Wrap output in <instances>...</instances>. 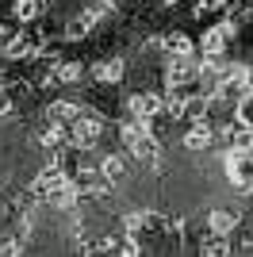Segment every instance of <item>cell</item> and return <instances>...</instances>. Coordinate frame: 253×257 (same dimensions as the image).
Masks as SVG:
<instances>
[{
    "label": "cell",
    "instance_id": "obj_1",
    "mask_svg": "<svg viewBox=\"0 0 253 257\" xmlns=\"http://www.w3.org/2000/svg\"><path fill=\"white\" fill-rule=\"evenodd\" d=\"M119 139H123L126 154L135 161H154L161 154V142L150 135V123H138V119H126L123 131H119Z\"/></svg>",
    "mask_w": 253,
    "mask_h": 257
},
{
    "label": "cell",
    "instance_id": "obj_2",
    "mask_svg": "<svg viewBox=\"0 0 253 257\" xmlns=\"http://www.w3.org/2000/svg\"><path fill=\"white\" fill-rule=\"evenodd\" d=\"M100 139H104V119L100 115H77L69 127H65V142L73 146V150H92V146H100Z\"/></svg>",
    "mask_w": 253,
    "mask_h": 257
},
{
    "label": "cell",
    "instance_id": "obj_3",
    "mask_svg": "<svg viewBox=\"0 0 253 257\" xmlns=\"http://www.w3.org/2000/svg\"><path fill=\"white\" fill-rule=\"evenodd\" d=\"M200 77H203V62L196 54H177L165 65V85L169 88H192V85H200Z\"/></svg>",
    "mask_w": 253,
    "mask_h": 257
},
{
    "label": "cell",
    "instance_id": "obj_4",
    "mask_svg": "<svg viewBox=\"0 0 253 257\" xmlns=\"http://www.w3.org/2000/svg\"><path fill=\"white\" fill-rule=\"evenodd\" d=\"M226 181L238 192H253V150H226Z\"/></svg>",
    "mask_w": 253,
    "mask_h": 257
},
{
    "label": "cell",
    "instance_id": "obj_5",
    "mask_svg": "<svg viewBox=\"0 0 253 257\" xmlns=\"http://www.w3.org/2000/svg\"><path fill=\"white\" fill-rule=\"evenodd\" d=\"M126 115L138 123H154L161 115V96L158 92H131L126 96Z\"/></svg>",
    "mask_w": 253,
    "mask_h": 257
},
{
    "label": "cell",
    "instance_id": "obj_6",
    "mask_svg": "<svg viewBox=\"0 0 253 257\" xmlns=\"http://www.w3.org/2000/svg\"><path fill=\"white\" fill-rule=\"evenodd\" d=\"M100 16H104V8H100V4H92V8L77 12L73 20L65 23V39H69V43H81V39H88V35H92V27L100 23Z\"/></svg>",
    "mask_w": 253,
    "mask_h": 257
},
{
    "label": "cell",
    "instance_id": "obj_7",
    "mask_svg": "<svg viewBox=\"0 0 253 257\" xmlns=\"http://www.w3.org/2000/svg\"><path fill=\"white\" fill-rule=\"evenodd\" d=\"M65 181H69V173H65L62 165H58V161H50V165H46V169H42L39 177H35V184H31V192L39 196V200H50V196L58 192V188H62Z\"/></svg>",
    "mask_w": 253,
    "mask_h": 257
},
{
    "label": "cell",
    "instance_id": "obj_8",
    "mask_svg": "<svg viewBox=\"0 0 253 257\" xmlns=\"http://www.w3.org/2000/svg\"><path fill=\"white\" fill-rule=\"evenodd\" d=\"M230 39H234V23H215V27L203 35V43H200L203 58H222L226 46H230Z\"/></svg>",
    "mask_w": 253,
    "mask_h": 257
},
{
    "label": "cell",
    "instance_id": "obj_9",
    "mask_svg": "<svg viewBox=\"0 0 253 257\" xmlns=\"http://www.w3.org/2000/svg\"><path fill=\"white\" fill-rule=\"evenodd\" d=\"M211 146H215V131H211V123H207V119H192V127L184 131V150L203 154V150H211Z\"/></svg>",
    "mask_w": 253,
    "mask_h": 257
},
{
    "label": "cell",
    "instance_id": "obj_10",
    "mask_svg": "<svg viewBox=\"0 0 253 257\" xmlns=\"http://www.w3.org/2000/svg\"><path fill=\"white\" fill-rule=\"evenodd\" d=\"M126 173H131V161L123 158V154H107V158H100V177H104L111 188H115L119 181H123Z\"/></svg>",
    "mask_w": 253,
    "mask_h": 257
},
{
    "label": "cell",
    "instance_id": "obj_11",
    "mask_svg": "<svg viewBox=\"0 0 253 257\" xmlns=\"http://www.w3.org/2000/svg\"><path fill=\"white\" fill-rule=\"evenodd\" d=\"M77 115H81V107H77L73 100H54V104L46 107V123H54V127H69Z\"/></svg>",
    "mask_w": 253,
    "mask_h": 257
},
{
    "label": "cell",
    "instance_id": "obj_12",
    "mask_svg": "<svg viewBox=\"0 0 253 257\" xmlns=\"http://www.w3.org/2000/svg\"><path fill=\"white\" fill-rule=\"evenodd\" d=\"M234 226H238V211H230V207H215V211L207 215V230L211 234H230Z\"/></svg>",
    "mask_w": 253,
    "mask_h": 257
},
{
    "label": "cell",
    "instance_id": "obj_13",
    "mask_svg": "<svg viewBox=\"0 0 253 257\" xmlns=\"http://www.w3.org/2000/svg\"><path fill=\"white\" fill-rule=\"evenodd\" d=\"M123 73H126V65L119 62V58H107V62H100L92 69V77L100 81V85H119L123 81Z\"/></svg>",
    "mask_w": 253,
    "mask_h": 257
},
{
    "label": "cell",
    "instance_id": "obj_14",
    "mask_svg": "<svg viewBox=\"0 0 253 257\" xmlns=\"http://www.w3.org/2000/svg\"><path fill=\"white\" fill-rule=\"evenodd\" d=\"M226 142H230V150H253V123H230L226 131Z\"/></svg>",
    "mask_w": 253,
    "mask_h": 257
},
{
    "label": "cell",
    "instance_id": "obj_15",
    "mask_svg": "<svg viewBox=\"0 0 253 257\" xmlns=\"http://www.w3.org/2000/svg\"><path fill=\"white\" fill-rule=\"evenodd\" d=\"M161 50L169 54V58H177V54H192V39L180 31H169L165 39H161Z\"/></svg>",
    "mask_w": 253,
    "mask_h": 257
},
{
    "label": "cell",
    "instance_id": "obj_16",
    "mask_svg": "<svg viewBox=\"0 0 253 257\" xmlns=\"http://www.w3.org/2000/svg\"><path fill=\"white\" fill-rule=\"evenodd\" d=\"M39 12H42V0H12V16H16L20 23L39 20Z\"/></svg>",
    "mask_w": 253,
    "mask_h": 257
},
{
    "label": "cell",
    "instance_id": "obj_17",
    "mask_svg": "<svg viewBox=\"0 0 253 257\" xmlns=\"http://www.w3.org/2000/svg\"><path fill=\"white\" fill-rule=\"evenodd\" d=\"M54 77L58 81H81V62H58Z\"/></svg>",
    "mask_w": 253,
    "mask_h": 257
},
{
    "label": "cell",
    "instance_id": "obj_18",
    "mask_svg": "<svg viewBox=\"0 0 253 257\" xmlns=\"http://www.w3.org/2000/svg\"><path fill=\"white\" fill-rule=\"evenodd\" d=\"M222 8H226V0H200V4H196V16H219Z\"/></svg>",
    "mask_w": 253,
    "mask_h": 257
},
{
    "label": "cell",
    "instance_id": "obj_19",
    "mask_svg": "<svg viewBox=\"0 0 253 257\" xmlns=\"http://www.w3.org/2000/svg\"><path fill=\"white\" fill-rule=\"evenodd\" d=\"M12 107V96H8V85H4V81H0V115H4V111H8Z\"/></svg>",
    "mask_w": 253,
    "mask_h": 257
},
{
    "label": "cell",
    "instance_id": "obj_20",
    "mask_svg": "<svg viewBox=\"0 0 253 257\" xmlns=\"http://www.w3.org/2000/svg\"><path fill=\"white\" fill-rule=\"evenodd\" d=\"M8 39H12V35H8V27L0 23V54H4V46H8Z\"/></svg>",
    "mask_w": 253,
    "mask_h": 257
}]
</instances>
